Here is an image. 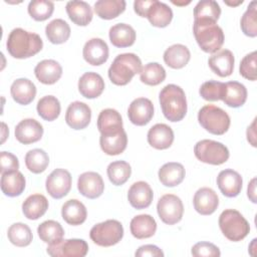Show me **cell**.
<instances>
[{"label": "cell", "instance_id": "4316f807", "mask_svg": "<svg viewBox=\"0 0 257 257\" xmlns=\"http://www.w3.org/2000/svg\"><path fill=\"white\" fill-rule=\"evenodd\" d=\"M132 235L137 239H147L157 231V222L149 214H141L134 217L130 224Z\"/></svg>", "mask_w": 257, "mask_h": 257}, {"label": "cell", "instance_id": "d590c367", "mask_svg": "<svg viewBox=\"0 0 257 257\" xmlns=\"http://www.w3.org/2000/svg\"><path fill=\"white\" fill-rule=\"evenodd\" d=\"M190 58V50L187 46L183 44L171 45L164 52L165 63L174 69H179L186 66Z\"/></svg>", "mask_w": 257, "mask_h": 257}, {"label": "cell", "instance_id": "9f6ffc18", "mask_svg": "<svg viewBox=\"0 0 257 257\" xmlns=\"http://www.w3.org/2000/svg\"><path fill=\"white\" fill-rule=\"evenodd\" d=\"M247 196L253 203H256V178H253L248 184Z\"/></svg>", "mask_w": 257, "mask_h": 257}, {"label": "cell", "instance_id": "bcb514c9", "mask_svg": "<svg viewBox=\"0 0 257 257\" xmlns=\"http://www.w3.org/2000/svg\"><path fill=\"white\" fill-rule=\"evenodd\" d=\"M241 30L249 37L257 36V2L251 1L241 18Z\"/></svg>", "mask_w": 257, "mask_h": 257}, {"label": "cell", "instance_id": "8992f818", "mask_svg": "<svg viewBox=\"0 0 257 257\" xmlns=\"http://www.w3.org/2000/svg\"><path fill=\"white\" fill-rule=\"evenodd\" d=\"M198 120L203 128L216 136L224 135L230 126L229 114L213 104H206L199 110Z\"/></svg>", "mask_w": 257, "mask_h": 257}, {"label": "cell", "instance_id": "e575fe53", "mask_svg": "<svg viewBox=\"0 0 257 257\" xmlns=\"http://www.w3.org/2000/svg\"><path fill=\"white\" fill-rule=\"evenodd\" d=\"M146 17L153 26L163 28L171 23L173 19V11L166 3L154 0Z\"/></svg>", "mask_w": 257, "mask_h": 257}, {"label": "cell", "instance_id": "30bf717a", "mask_svg": "<svg viewBox=\"0 0 257 257\" xmlns=\"http://www.w3.org/2000/svg\"><path fill=\"white\" fill-rule=\"evenodd\" d=\"M46 252L52 257H84L88 252V245L83 239H62L48 245Z\"/></svg>", "mask_w": 257, "mask_h": 257}, {"label": "cell", "instance_id": "ac0fdd59", "mask_svg": "<svg viewBox=\"0 0 257 257\" xmlns=\"http://www.w3.org/2000/svg\"><path fill=\"white\" fill-rule=\"evenodd\" d=\"M154 193L147 182L139 181L134 183L127 192V200L132 207L141 210L148 208L153 201Z\"/></svg>", "mask_w": 257, "mask_h": 257}, {"label": "cell", "instance_id": "7a4b0ae2", "mask_svg": "<svg viewBox=\"0 0 257 257\" xmlns=\"http://www.w3.org/2000/svg\"><path fill=\"white\" fill-rule=\"evenodd\" d=\"M159 100L165 117L173 122L182 120L187 113L185 91L177 84H168L160 91Z\"/></svg>", "mask_w": 257, "mask_h": 257}, {"label": "cell", "instance_id": "60d3db41", "mask_svg": "<svg viewBox=\"0 0 257 257\" xmlns=\"http://www.w3.org/2000/svg\"><path fill=\"white\" fill-rule=\"evenodd\" d=\"M36 109L40 117L44 120L52 121L59 116L61 106L59 100L55 96L46 95L38 100Z\"/></svg>", "mask_w": 257, "mask_h": 257}, {"label": "cell", "instance_id": "680465c9", "mask_svg": "<svg viewBox=\"0 0 257 257\" xmlns=\"http://www.w3.org/2000/svg\"><path fill=\"white\" fill-rule=\"evenodd\" d=\"M243 3V0H239L238 2H229V1H225V4L229 5V6H237L239 4H242Z\"/></svg>", "mask_w": 257, "mask_h": 257}, {"label": "cell", "instance_id": "ab89813d", "mask_svg": "<svg viewBox=\"0 0 257 257\" xmlns=\"http://www.w3.org/2000/svg\"><path fill=\"white\" fill-rule=\"evenodd\" d=\"M37 233L39 238L48 245L59 242L63 239L64 236V230L62 226L54 220H47L42 222L37 228Z\"/></svg>", "mask_w": 257, "mask_h": 257}, {"label": "cell", "instance_id": "277c9868", "mask_svg": "<svg viewBox=\"0 0 257 257\" xmlns=\"http://www.w3.org/2000/svg\"><path fill=\"white\" fill-rule=\"evenodd\" d=\"M193 32L199 47L207 53H215L224 43V32L216 22L194 21Z\"/></svg>", "mask_w": 257, "mask_h": 257}, {"label": "cell", "instance_id": "f1b7e54d", "mask_svg": "<svg viewBox=\"0 0 257 257\" xmlns=\"http://www.w3.org/2000/svg\"><path fill=\"white\" fill-rule=\"evenodd\" d=\"M99 145L104 154L116 156L121 154L127 145V136L124 130L110 135H100Z\"/></svg>", "mask_w": 257, "mask_h": 257}, {"label": "cell", "instance_id": "6da1fadb", "mask_svg": "<svg viewBox=\"0 0 257 257\" xmlns=\"http://www.w3.org/2000/svg\"><path fill=\"white\" fill-rule=\"evenodd\" d=\"M6 47L11 56L23 59L37 54L43 47V41L37 33L14 28L8 35Z\"/></svg>", "mask_w": 257, "mask_h": 257}, {"label": "cell", "instance_id": "f35d334b", "mask_svg": "<svg viewBox=\"0 0 257 257\" xmlns=\"http://www.w3.org/2000/svg\"><path fill=\"white\" fill-rule=\"evenodd\" d=\"M70 32L68 23L60 18L50 21L45 27L46 37L53 44H61L67 41L70 36Z\"/></svg>", "mask_w": 257, "mask_h": 257}, {"label": "cell", "instance_id": "7402d4cb", "mask_svg": "<svg viewBox=\"0 0 257 257\" xmlns=\"http://www.w3.org/2000/svg\"><path fill=\"white\" fill-rule=\"evenodd\" d=\"M148 143L157 150H166L174 142V132L166 123H157L148 132Z\"/></svg>", "mask_w": 257, "mask_h": 257}, {"label": "cell", "instance_id": "ba28073f", "mask_svg": "<svg viewBox=\"0 0 257 257\" xmlns=\"http://www.w3.org/2000/svg\"><path fill=\"white\" fill-rule=\"evenodd\" d=\"M194 154L199 161L215 166L226 163L230 156L225 145L213 140L199 141L194 147Z\"/></svg>", "mask_w": 257, "mask_h": 257}, {"label": "cell", "instance_id": "7bdbcfd3", "mask_svg": "<svg viewBox=\"0 0 257 257\" xmlns=\"http://www.w3.org/2000/svg\"><path fill=\"white\" fill-rule=\"evenodd\" d=\"M141 81L147 85H158L166 78L165 68L158 62H150L146 64L140 72Z\"/></svg>", "mask_w": 257, "mask_h": 257}, {"label": "cell", "instance_id": "f546056e", "mask_svg": "<svg viewBox=\"0 0 257 257\" xmlns=\"http://www.w3.org/2000/svg\"><path fill=\"white\" fill-rule=\"evenodd\" d=\"M61 216L67 224L77 226L86 220L87 211L80 201L70 199L63 204L61 208Z\"/></svg>", "mask_w": 257, "mask_h": 257}, {"label": "cell", "instance_id": "d4e9b609", "mask_svg": "<svg viewBox=\"0 0 257 257\" xmlns=\"http://www.w3.org/2000/svg\"><path fill=\"white\" fill-rule=\"evenodd\" d=\"M97 128L100 135H110L120 132L123 130L121 115L113 108L102 109L97 117Z\"/></svg>", "mask_w": 257, "mask_h": 257}, {"label": "cell", "instance_id": "5bb4252c", "mask_svg": "<svg viewBox=\"0 0 257 257\" xmlns=\"http://www.w3.org/2000/svg\"><path fill=\"white\" fill-rule=\"evenodd\" d=\"M77 189L79 193L88 199H96L102 195L104 183L96 172H85L78 177Z\"/></svg>", "mask_w": 257, "mask_h": 257}, {"label": "cell", "instance_id": "c3c4849f", "mask_svg": "<svg viewBox=\"0 0 257 257\" xmlns=\"http://www.w3.org/2000/svg\"><path fill=\"white\" fill-rule=\"evenodd\" d=\"M225 83L216 81V80H209L204 82L200 89V95L208 101H217L222 99L223 92H224Z\"/></svg>", "mask_w": 257, "mask_h": 257}, {"label": "cell", "instance_id": "b9f144b4", "mask_svg": "<svg viewBox=\"0 0 257 257\" xmlns=\"http://www.w3.org/2000/svg\"><path fill=\"white\" fill-rule=\"evenodd\" d=\"M7 236L9 241L17 247H26L32 241L31 229L24 223H14L12 224L8 231Z\"/></svg>", "mask_w": 257, "mask_h": 257}, {"label": "cell", "instance_id": "6f0895ef", "mask_svg": "<svg viewBox=\"0 0 257 257\" xmlns=\"http://www.w3.org/2000/svg\"><path fill=\"white\" fill-rule=\"evenodd\" d=\"M2 127H3V132H2V137H3V138H2V143H4L6 137L8 136V134L5 133V131H7V127H6V124H5L4 122H2Z\"/></svg>", "mask_w": 257, "mask_h": 257}, {"label": "cell", "instance_id": "f5cc1de1", "mask_svg": "<svg viewBox=\"0 0 257 257\" xmlns=\"http://www.w3.org/2000/svg\"><path fill=\"white\" fill-rule=\"evenodd\" d=\"M138 257H164V252L156 245L148 244L141 246L135 253Z\"/></svg>", "mask_w": 257, "mask_h": 257}, {"label": "cell", "instance_id": "7c38bea8", "mask_svg": "<svg viewBox=\"0 0 257 257\" xmlns=\"http://www.w3.org/2000/svg\"><path fill=\"white\" fill-rule=\"evenodd\" d=\"M127 116L132 123L139 126L146 125L154 116L153 102L146 97L134 99L127 108Z\"/></svg>", "mask_w": 257, "mask_h": 257}, {"label": "cell", "instance_id": "91938a15", "mask_svg": "<svg viewBox=\"0 0 257 257\" xmlns=\"http://www.w3.org/2000/svg\"><path fill=\"white\" fill-rule=\"evenodd\" d=\"M174 4H176V5H187V4H189L190 3V1H188V2H176V1H172Z\"/></svg>", "mask_w": 257, "mask_h": 257}, {"label": "cell", "instance_id": "4fadbf2b", "mask_svg": "<svg viewBox=\"0 0 257 257\" xmlns=\"http://www.w3.org/2000/svg\"><path fill=\"white\" fill-rule=\"evenodd\" d=\"M91 119V109L90 107L81 101L71 102L65 113L66 123L73 130H83L85 128Z\"/></svg>", "mask_w": 257, "mask_h": 257}, {"label": "cell", "instance_id": "52a82bcc", "mask_svg": "<svg viewBox=\"0 0 257 257\" xmlns=\"http://www.w3.org/2000/svg\"><path fill=\"white\" fill-rule=\"evenodd\" d=\"M89 237L98 246L109 247L117 244L123 237V227L117 220H106L94 225Z\"/></svg>", "mask_w": 257, "mask_h": 257}, {"label": "cell", "instance_id": "cb8c5ba5", "mask_svg": "<svg viewBox=\"0 0 257 257\" xmlns=\"http://www.w3.org/2000/svg\"><path fill=\"white\" fill-rule=\"evenodd\" d=\"M36 78L43 84H53L62 75L61 65L53 59H44L34 68Z\"/></svg>", "mask_w": 257, "mask_h": 257}, {"label": "cell", "instance_id": "83f0119b", "mask_svg": "<svg viewBox=\"0 0 257 257\" xmlns=\"http://www.w3.org/2000/svg\"><path fill=\"white\" fill-rule=\"evenodd\" d=\"M160 182L166 187H176L180 185L186 176L185 168L177 162H170L161 167L158 173Z\"/></svg>", "mask_w": 257, "mask_h": 257}, {"label": "cell", "instance_id": "f907efd6", "mask_svg": "<svg viewBox=\"0 0 257 257\" xmlns=\"http://www.w3.org/2000/svg\"><path fill=\"white\" fill-rule=\"evenodd\" d=\"M191 253L195 257H219L221 255L220 249L210 242H198L191 250Z\"/></svg>", "mask_w": 257, "mask_h": 257}, {"label": "cell", "instance_id": "db71d44e", "mask_svg": "<svg viewBox=\"0 0 257 257\" xmlns=\"http://www.w3.org/2000/svg\"><path fill=\"white\" fill-rule=\"evenodd\" d=\"M153 3L154 0H136L134 2V10L139 16L146 17Z\"/></svg>", "mask_w": 257, "mask_h": 257}, {"label": "cell", "instance_id": "d6986e66", "mask_svg": "<svg viewBox=\"0 0 257 257\" xmlns=\"http://www.w3.org/2000/svg\"><path fill=\"white\" fill-rule=\"evenodd\" d=\"M195 210L201 215L213 214L219 206V198L216 192L208 187L199 189L193 199Z\"/></svg>", "mask_w": 257, "mask_h": 257}, {"label": "cell", "instance_id": "8fae6325", "mask_svg": "<svg viewBox=\"0 0 257 257\" xmlns=\"http://www.w3.org/2000/svg\"><path fill=\"white\" fill-rule=\"evenodd\" d=\"M45 187L47 193L53 199L65 197L71 189V175L64 169L53 170L46 179Z\"/></svg>", "mask_w": 257, "mask_h": 257}, {"label": "cell", "instance_id": "681fc988", "mask_svg": "<svg viewBox=\"0 0 257 257\" xmlns=\"http://www.w3.org/2000/svg\"><path fill=\"white\" fill-rule=\"evenodd\" d=\"M256 61H257V52L253 51L245 55L240 62V74L249 80H256Z\"/></svg>", "mask_w": 257, "mask_h": 257}, {"label": "cell", "instance_id": "4dcf8cb0", "mask_svg": "<svg viewBox=\"0 0 257 257\" xmlns=\"http://www.w3.org/2000/svg\"><path fill=\"white\" fill-rule=\"evenodd\" d=\"M26 181L19 171L1 174V190L5 196H20L25 189Z\"/></svg>", "mask_w": 257, "mask_h": 257}, {"label": "cell", "instance_id": "5b68a950", "mask_svg": "<svg viewBox=\"0 0 257 257\" xmlns=\"http://www.w3.org/2000/svg\"><path fill=\"white\" fill-rule=\"evenodd\" d=\"M219 227L223 235L233 242L243 240L250 232L248 221L239 211L234 209H227L221 213Z\"/></svg>", "mask_w": 257, "mask_h": 257}, {"label": "cell", "instance_id": "11a10c76", "mask_svg": "<svg viewBox=\"0 0 257 257\" xmlns=\"http://www.w3.org/2000/svg\"><path fill=\"white\" fill-rule=\"evenodd\" d=\"M255 124H256V118H254L253 122L250 126L247 128V140L248 142L253 146L256 147V132H255Z\"/></svg>", "mask_w": 257, "mask_h": 257}, {"label": "cell", "instance_id": "484cf974", "mask_svg": "<svg viewBox=\"0 0 257 257\" xmlns=\"http://www.w3.org/2000/svg\"><path fill=\"white\" fill-rule=\"evenodd\" d=\"M10 93L14 101L26 105L35 98L36 86L28 78H18L11 84Z\"/></svg>", "mask_w": 257, "mask_h": 257}, {"label": "cell", "instance_id": "816d5d0a", "mask_svg": "<svg viewBox=\"0 0 257 257\" xmlns=\"http://www.w3.org/2000/svg\"><path fill=\"white\" fill-rule=\"evenodd\" d=\"M19 169V162L16 156L9 152H1L0 154V172L9 173L18 171Z\"/></svg>", "mask_w": 257, "mask_h": 257}, {"label": "cell", "instance_id": "2e32d148", "mask_svg": "<svg viewBox=\"0 0 257 257\" xmlns=\"http://www.w3.org/2000/svg\"><path fill=\"white\" fill-rule=\"evenodd\" d=\"M84 60L91 65L103 64L108 58V46L100 38H91L85 42L82 50Z\"/></svg>", "mask_w": 257, "mask_h": 257}, {"label": "cell", "instance_id": "9c48e42d", "mask_svg": "<svg viewBox=\"0 0 257 257\" xmlns=\"http://www.w3.org/2000/svg\"><path fill=\"white\" fill-rule=\"evenodd\" d=\"M157 211L160 219L168 225L177 224L182 220L184 206L182 200L174 194L162 196L157 204Z\"/></svg>", "mask_w": 257, "mask_h": 257}, {"label": "cell", "instance_id": "d6a6232c", "mask_svg": "<svg viewBox=\"0 0 257 257\" xmlns=\"http://www.w3.org/2000/svg\"><path fill=\"white\" fill-rule=\"evenodd\" d=\"M48 200L41 194H33L25 199L22 204V212L29 220H37L48 209Z\"/></svg>", "mask_w": 257, "mask_h": 257}, {"label": "cell", "instance_id": "836d02e7", "mask_svg": "<svg viewBox=\"0 0 257 257\" xmlns=\"http://www.w3.org/2000/svg\"><path fill=\"white\" fill-rule=\"evenodd\" d=\"M247 99V89L244 84L238 81L225 83L222 100L230 107H240Z\"/></svg>", "mask_w": 257, "mask_h": 257}, {"label": "cell", "instance_id": "8d00e7d4", "mask_svg": "<svg viewBox=\"0 0 257 257\" xmlns=\"http://www.w3.org/2000/svg\"><path fill=\"white\" fill-rule=\"evenodd\" d=\"M125 5L124 0H98L94 3V12L99 18L110 20L121 14Z\"/></svg>", "mask_w": 257, "mask_h": 257}, {"label": "cell", "instance_id": "f6af8a7d", "mask_svg": "<svg viewBox=\"0 0 257 257\" xmlns=\"http://www.w3.org/2000/svg\"><path fill=\"white\" fill-rule=\"evenodd\" d=\"M49 164V157L41 149L30 150L25 155L26 168L33 174H40L46 170Z\"/></svg>", "mask_w": 257, "mask_h": 257}, {"label": "cell", "instance_id": "ffe728a7", "mask_svg": "<svg viewBox=\"0 0 257 257\" xmlns=\"http://www.w3.org/2000/svg\"><path fill=\"white\" fill-rule=\"evenodd\" d=\"M104 89L103 78L96 72H85L78 80V90L85 98H96Z\"/></svg>", "mask_w": 257, "mask_h": 257}, {"label": "cell", "instance_id": "1f68e13d", "mask_svg": "<svg viewBox=\"0 0 257 257\" xmlns=\"http://www.w3.org/2000/svg\"><path fill=\"white\" fill-rule=\"evenodd\" d=\"M108 35L111 44L119 48L132 46L136 41L135 29L125 23H117L111 26Z\"/></svg>", "mask_w": 257, "mask_h": 257}, {"label": "cell", "instance_id": "9a60e30c", "mask_svg": "<svg viewBox=\"0 0 257 257\" xmlns=\"http://www.w3.org/2000/svg\"><path fill=\"white\" fill-rule=\"evenodd\" d=\"M217 185L225 197L234 198L240 194L243 180L238 172L232 169H226L219 173L217 177Z\"/></svg>", "mask_w": 257, "mask_h": 257}, {"label": "cell", "instance_id": "44dd1931", "mask_svg": "<svg viewBox=\"0 0 257 257\" xmlns=\"http://www.w3.org/2000/svg\"><path fill=\"white\" fill-rule=\"evenodd\" d=\"M234 62V55L229 49H222L213 53L208 60L212 71L221 77H227L232 74Z\"/></svg>", "mask_w": 257, "mask_h": 257}, {"label": "cell", "instance_id": "e0dca14e", "mask_svg": "<svg viewBox=\"0 0 257 257\" xmlns=\"http://www.w3.org/2000/svg\"><path fill=\"white\" fill-rule=\"evenodd\" d=\"M42 135L43 126L34 118H25L15 127V138L23 145L38 142L42 138Z\"/></svg>", "mask_w": 257, "mask_h": 257}, {"label": "cell", "instance_id": "603a6c76", "mask_svg": "<svg viewBox=\"0 0 257 257\" xmlns=\"http://www.w3.org/2000/svg\"><path fill=\"white\" fill-rule=\"evenodd\" d=\"M69 19L78 26H86L92 20V9L85 1H68L65 6Z\"/></svg>", "mask_w": 257, "mask_h": 257}, {"label": "cell", "instance_id": "7dc6e473", "mask_svg": "<svg viewBox=\"0 0 257 257\" xmlns=\"http://www.w3.org/2000/svg\"><path fill=\"white\" fill-rule=\"evenodd\" d=\"M28 13L36 21H44L48 19L53 11L54 4L46 0H33L28 4Z\"/></svg>", "mask_w": 257, "mask_h": 257}, {"label": "cell", "instance_id": "ee69618b", "mask_svg": "<svg viewBox=\"0 0 257 257\" xmlns=\"http://www.w3.org/2000/svg\"><path fill=\"white\" fill-rule=\"evenodd\" d=\"M107 177L114 186L123 185L131 177L132 168L124 161H115L107 166Z\"/></svg>", "mask_w": 257, "mask_h": 257}, {"label": "cell", "instance_id": "3957f363", "mask_svg": "<svg viewBox=\"0 0 257 257\" xmlns=\"http://www.w3.org/2000/svg\"><path fill=\"white\" fill-rule=\"evenodd\" d=\"M142 60L135 53L118 54L108 68V77L115 85H125L142 70Z\"/></svg>", "mask_w": 257, "mask_h": 257}, {"label": "cell", "instance_id": "74e56055", "mask_svg": "<svg viewBox=\"0 0 257 257\" xmlns=\"http://www.w3.org/2000/svg\"><path fill=\"white\" fill-rule=\"evenodd\" d=\"M221 15L220 5L214 0H202L194 8V21H218Z\"/></svg>", "mask_w": 257, "mask_h": 257}]
</instances>
